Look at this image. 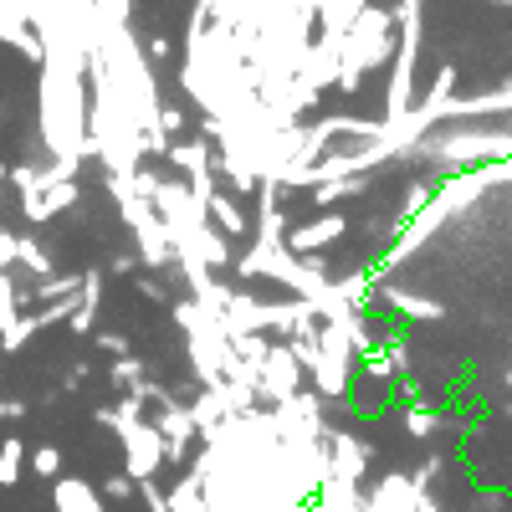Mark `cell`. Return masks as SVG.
<instances>
[{"label":"cell","mask_w":512,"mask_h":512,"mask_svg":"<svg viewBox=\"0 0 512 512\" xmlns=\"http://www.w3.org/2000/svg\"><path fill=\"white\" fill-rule=\"evenodd\" d=\"M98 425H113V431H118V441H123V472L134 482H149L164 466V436L144 420V405L134 395H123V405H103Z\"/></svg>","instance_id":"1"},{"label":"cell","mask_w":512,"mask_h":512,"mask_svg":"<svg viewBox=\"0 0 512 512\" xmlns=\"http://www.w3.org/2000/svg\"><path fill=\"white\" fill-rule=\"evenodd\" d=\"M390 31H395V16H390V11L364 6V11L354 16V26L344 31V47H338V82H333V88L354 93L359 77L390 57Z\"/></svg>","instance_id":"2"},{"label":"cell","mask_w":512,"mask_h":512,"mask_svg":"<svg viewBox=\"0 0 512 512\" xmlns=\"http://www.w3.org/2000/svg\"><path fill=\"white\" fill-rule=\"evenodd\" d=\"M303 364H297V354L282 344V349H267V364L262 374H256V395H262L267 405H287L297 390H303Z\"/></svg>","instance_id":"3"},{"label":"cell","mask_w":512,"mask_h":512,"mask_svg":"<svg viewBox=\"0 0 512 512\" xmlns=\"http://www.w3.org/2000/svg\"><path fill=\"white\" fill-rule=\"evenodd\" d=\"M154 431L164 436V461H185V451H190V441L200 436V425L190 420V410L169 395L164 405H159V420H154Z\"/></svg>","instance_id":"4"},{"label":"cell","mask_w":512,"mask_h":512,"mask_svg":"<svg viewBox=\"0 0 512 512\" xmlns=\"http://www.w3.org/2000/svg\"><path fill=\"white\" fill-rule=\"evenodd\" d=\"M349 236V221L338 216V210H328V216H313L308 226H292L287 231V251L292 256H313V251H323V246H333V241H344Z\"/></svg>","instance_id":"5"},{"label":"cell","mask_w":512,"mask_h":512,"mask_svg":"<svg viewBox=\"0 0 512 512\" xmlns=\"http://www.w3.org/2000/svg\"><path fill=\"white\" fill-rule=\"evenodd\" d=\"M98 313H103V272H82V292H77V313L67 318V328L77 338L98 333Z\"/></svg>","instance_id":"6"},{"label":"cell","mask_w":512,"mask_h":512,"mask_svg":"<svg viewBox=\"0 0 512 512\" xmlns=\"http://www.w3.org/2000/svg\"><path fill=\"white\" fill-rule=\"evenodd\" d=\"M205 216H210V226H216L221 236H246V231H251V221L241 216V205H236L231 195H221V190H210Z\"/></svg>","instance_id":"7"},{"label":"cell","mask_w":512,"mask_h":512,"mask_svg":"<svg viewBox=\"0 0 512 512\" xmlns=\"http://www.w3.org/2000/svg\"><path fill=\"white\" fill-rule=\"evenodd\" d=\"M164 159L175 164L180 175H195V169H210V164H216V149H210L205 139H195V144H169Z\"/></svg>","instance_id":"8"},{"label":"cell","mask_w":512,"mask_h":512,"mask_svg":"<svg viewBox=\"0 0 512 512\" xmlns=\"http://www.w3.org/2000/svg\"><path fill=\"white\" fill-rule=\"evenodd\" d=\"M26 466H31V451H26L21 436H6V441H0V487H16Z\"/></svg>","instance_id":"9"},{"label":"cell","mask_w":512,"mask_h":512,"mask_svg":"<svg viewBox=\"0 0 512 512\" xmlns=\"http://www.w3.org/2000/svg\"><path fill=\"white\" fill-rule=\"evenodd\" d=\"M16 267L36 272V282L57 272V262H52V251H47V246H36L31 236H16Z\"/></svg>","instance_id":"10"},{"label":"cell","mask_w":512,"mask_h":512,"mask_svg":"<svg viewBox=\"0 0 512 512\" xmlns=\"http://www.w3.org/2000/svg\"><path fill=\"white\" fill-rule=\"evenodd\" d=\"M185 410H190V420L200 425V431H210V425H221V420H226V405H221V395H216V390H200Z\"/></svg>","instance_id":"11"},{"label":"cell","mask_w":512,"mask_h":512,"mask_svg":"<svg viewBox=\"0 0 512 512\" xmlns=\"http://www.w3.org/2000/svg\"><path fill=\"white\" fill-rule=\"evenodd\" d=\"M77 287H82V272H67V277L52 272V277L36 282V303H62V297H72Z\"/></svg>","instance_id":"12"},{"label":"cell","mask_w":512,"mask_h":512,"mask_svg":"<svg viewBox=\"0 0 512 512\" xmlns=\"http://www.w3.org/2000/svg\"><path fill=\"white\" fill-rule=\"evenodd\" d=\"M139 379H149L139 354H123V359H113V384H118V390H134Z\"/></svg>","instance_id":"13"},{"label":"cell","mask_w":512,"mask_h":512,"mask_svg":"<svg viewBox=\"0 0 512 512\" xmlns=\"http://www.w3.org/2000/svg\"><path fill=\"white\" fill-rule=\"evenodd\" d=\"M390 303L405 313V318H441V308L436 303H425V297H410V292H384Z\"/></svg>","instance_id":"14"},{"label":"cell","mask_w":512,"mask_h":512,"mask_svg":"<svg viewBox=\"0 0 512 512\" xmlns=\"http://www.w3.org/2000/svg\"><path fill=\"white\" fill-rule=\"evenodd\" d=\"M364 185H359V175H349V180H328V185H313V200L318 205H333V200H344V195H359Z\"/></svg>","instance_id":"15"},{"label":"cell","mask_w":512,"mask_h":512,"mask_svg":"<svg viewBox=\"0 0 512 512\" xmlns=\"http://www.w3.org/2000/svg\"><path fill=\"white\" fill-rule=\"evenodd\" d=\"M21 297H16V282H11V272H0V328H11L16 318H21Z\"/></svg>","instance_id":"16"},{"label":"cell","mask_w":512,"mask_h":512,"mask_svg":"<svg viewBox=\"0 0 512 512\" xmlns=\"http://www.w3.org/2000/svg\"><path fill=\"white\" fill-rule=\"evenodd\" d=\"M31 472L36 477H62V451L57 446H36L31 451Z\"/></svg>","instance_id":"17"},{"label":"cell","mask_w":512,"mask_h":512,"mask_svg":"<svg viewBox=\"0 0 512 512\" xmlns=\"http://www.w3.org/2000/svg\"><path fill=\"white\" fill-rule=\"evenodd\" d=\"M98 338V349H108L113 359H123V354H134V344H128V333H93Z\"/></svg>","instance_id":"18"},{"label":"cell","mask_w":512,"mask_h":512,"mask_svg":"<svg viewBox=\"0 0 512 512\" xmlns=\"http://www.w3.org/2000/svg\"><path fill=\"white\" fill-rule=\"evenodd\" d=\"M103 492H108V497H118V502H128V497L139 492V482H134V477L123 472V477H108V482H103Z\"/></svg>","instance_id":"19"},{"label":"cell","mask_w":512,"mask_h":512,"mask_svg":"<svg viewBox=\"0 0 512 512\" xmlns=\"http://www.w3.org/2000/svg\"><path fill=\"white\" fill-rule=\"evenodd\" d=\"M139 497H144V507H149V512H169V497L154 487V477H149V482H139Z\"/></svg>","instance_id":"20"},{"label":"cell","mask_w":512,"mask_h":512,"mask_svg":"<svg viewBox=\"0 0 512 512\" xmlns=\"http://www.w3.org/2000/svg\"><path fill=\"white\" fill-rule=\"evenodd\" d=\"M180 123H185V113H180V108L159 103V134H164V139H169V134H180Z\"/></svg>","instance_id":"21"},{"label":"cell","mask_w":512,"mask_h":512,"mask_svg":"<svg viewBox=\"0 0 512 512\" xmlns=\"http://www.w3.org/2000/svg\"><path fill=\"white\" fill-rule=\"evenodd\" d=\"M144 262H139V251H123V256H113V272L123 277V272H139Z\"/></svg>","instance_id":"22"},{"label":"cell","mask_w":512,"mask_h":512,"mask_svg":"<svg viewBox=\"0 0 512 512\" xmlns=\"http://www.w3.org/2000/svg\"><path fill=\"white\" fill-rule=\"evenodd\" d=\"M405 425H410V436H425V431H431V415H425V410H415Z\"/></svg>","instance_id":"23"},{"label":"cell","mask_w":512,"mask_h":512,"mask_svg":"<svg viewBox=\"0 0 512 512\" xmlns=\"http://www.w3.org/2000/svg\"><path fill=\"white\" fill-rule=\"evenodd\" d=\"M139 292H144V297H149V303H164V287H159V282H154V277H144V282H139Z\"/></svg>","instance_id":"24"},{"label":"cell","mask_w":512,"mask_h":512,"mask_svg":"<svg viewBox=\"0 0 512 512\" xmlns=\"http://www.w3.org/2000/svg\"><path fill=\"white\" fill-rule=\"evenodd\" d=\"M16 415H26L21 400H0V420H16Z\"/></svg>","instance_id":"25"},{"label":"cell","mask_w":512,"mask_h":512,"mask_svg":"<svg viewBox=\"0 0 512 512\" xmlns=\"http://www.w3.org/2000/svg\"><path fill=\"white\" fill-rule=\"evenodd\" d=\"M149 57H169V36H149Z\"/></svg>","instance_id":"26"}]
</instances>
